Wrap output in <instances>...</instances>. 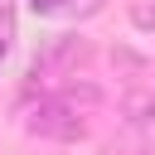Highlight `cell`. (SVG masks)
<instances>
[{"mask_svg": "<svg viewBox=\"0 0 155 155\" xmlns=\"http://www.w3.org/2000/svg\"><path fill=\"white\" fill-rule=\"evenodd\" d=\"M29 136H44V140H78L87 131L82 121V107H78V92H53V97H39V107L24 116Z\"/></svg>", "mask_w": 155, "mask_h": 155, "instance_id": "1", "label": "cell"}, {"mask_svg": "<svg viewBox=\"0 0 155 155\" xmlns=\"http://www.w3.org/2000/svg\"><path fill=\"white\" fill-rule=\"evenodd\" d=\"M10 44H15V10L0 5V63L10 58Z\"/></svg>", "mask_w": 155, "mask_h": 155, "instance_id": "2", "label": "cell"}, {"mask_svg": "<svg viewBox=\"0 0 155 155\" xmlns=\"http://www.w3.org/2000/svg\"><path fill=\"white\" fill-rule=\"evenodd\" d=\"M29 10L34 15H58V10H68V0H29Z\"/></svg>", "mask_w": 155, "mask_h": 155, "instance_id": "3", "label": "cell"}]
</instances>
